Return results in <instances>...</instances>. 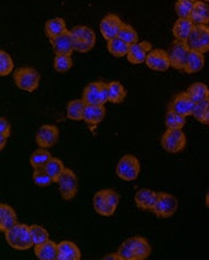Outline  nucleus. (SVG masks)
<instances>
[{"instance_id": "obj_1", "label": "nucleus", "mask_w": 209, "mask_h": 260, "mask_svg": "<svg viewBox=\"0 0 209 260\" xmlns=\"http://www.w3.org/2000/svg\"><path fill=\"white\" fill-rule=\"evenodd\" d=\"M117 252L123 260H144L152 254V245L147 239L132 237L120 245Z\"/></svg>"}, {"instance_id": "obj_2", "label": "nucleus", "mask_w": 209, "mask_h": 260, "mask_svg": "<svg viewBox=\"0 0 209 260\" xmlns=\"http://www.w3.org/2000/svg\"><path fill=\"white\" fill-rule=\"evenodd\" d=\"M96 213L103 217L113 216L120 205V194L113 189H103L96 192L92 199Z\"/></svg>"}, {"instance_id": "obj_3", "label": "nucleus", "mask_w": 209, "mask_h": 260, "mask_svg": "<svg viewBox=\"0 0 209 260\" xmlns=\"http://www.w3.org/2000/svg\"><path fill=\"white\" fill-rule=\"evenodd\" d=\"M5 238H6L9 247L18 250V251H24L33 247L30 226L23 223H17L5 232Z\"/></svg>"}, {"instance_id": "obj_4", "label": "nucleus", "mask_w": 209, "mask_h": 260, "mask_svg": "<svg viewBox=\"0 0 209 260\" xmlns=\"http://www.w3.org/2000/svg\"><path fill=\"white\" fill-rule=\"evenodd\" d=\"M41 75L33 67H19L14 71V82L19 90L32 93L39 88Z\"/></svg>"}, {"instance_id": "obj_5", "label": "nucleus", "mask_w": 209, "mask_h": 260, "mask_svg": "<svg viewBox=\"0 0 209 260\" xmlns=\"http://www.w3.org/2000/svg\"><path fill=\"white\" fill-rule=\"evenodd\" d=\"M73 41H74V51L80 54H86V52L94 49L96 45L97 37L95 31L91 27L85 25H77L71 30Z\"/></svg>"}, {"instance_id": "obj_6", "label": "nucleus", "mask_w": 209, "mask_h": 260, "mask_svg": "<svg viewBox=\"0 0 209 260\" xmlns=\"http://www.w3.org/2000/svg\"><path fill=\"white\" fill-rule=\"evenodd\" d=\"M141 172V164L133 155H125L116 165V175L125 182H133L139 177Z\"/></svg>"}, {"instance_id": "obj_7", "label": "nucleus", "mask_w": 209, "mask_h": 260, "mask_svg": "<svg viewBox=\"0 0 209 260\" xmlns=\"http://www.w3.org/2000/svg\"><path fill=\"white\" fill-rule=\"evenodd\" d=\"M178 209L176 197L168 192H157V199L153 208V213L159 218H169Z\"/></svg>"}, {"instance_id": "obj_8", "label": "nucleus", "mask_w": 209, "mask_h": 260, "mask_svg": "<svg viewBox=\"0 0 209 260\" xmlns=\"http://www.w3.org/2000/svg\"><path fill=\"white\" fill-rule=\"evenodd\" d=\"M56 183L63 199L71 201L75 198L77 191H79V179L71 168L65 167L64 172Z\"/></svg>"}, {"instance_id": "obj_9", "label": "nucleus", "mask_w": 209, "mask_h": 260, "mask_svg": "<svg viewBox=\"0 0 209 260\" xmlns=\"http://www.w3.org/2000/svg\"><path fill=\"white\" fill-rule=\"evenodd\" d=\"M160 144L165 151L168 153H178L187 147V136L183 129H171L166 131L160 139Z\"/></svg>"}, {"instance_id": "obj_10", "label": "nucleus", "mask_w": 209, "mask_h": 260, "mask_svg": "<svg viewBox=\"0 0 209 260\" xmlns=\"http://www.w3.org/2000/svg\"><path fill=\"white\" fill-rule=\"evenodd\" d=\"M82 99L84 100L86 105H103L105 106L108 103V91H107V83L103 81L91 82L87 84L83 93Z\"/></svg>"}, {"instance_id": "obj_11", "label": "nucleus", "mask_w": 209, "mask_h": 260, "mask_svg": "<svg viewBox=\"0 0 209 260\" xmlns=\"http://www.w3.org/2000/svg\"><path fill=\"white\" fill-rule=\"evenodd\" d=\"M191 50H196L202 54L209 51V26L207 25H194L190 37L187 41Z\"/></svg>"}, {"instance_id": "obj_12", "label": "nucleus", "mask_w": 209, "mask_h": 260, "mask_svg": "<svg viewBox=\"0 0 209 260\" xmlns=\"http://www.w3.org/2000/svg\"><path fill=\"white\" fill-rule=\"evenodd\" d=\"M189 51H190V48H189L187 42L175 40L168 50V58L169 62H171V67H173L174 70L183 71Z\"/></svg>"}, {"instance_id": "obj_13", "label": "nucleus", "mask_w": 209, "mask_h": 260, "mask_svg": "<svg viewBox=\"0 0 209 260\" xmlns=\"http://www.w3.org/2000/svg\"><path fill=\"white\" fill-rule=\"evenodd\" d=\"M58 140H59V128L56 125H41L36 134V143L39 148H52Z\"/></svg>"}, {"instance_id": "obj_14", "label": "nucleus", "mask_w": 209, "mask_h": 260, "mask_svg": "<svg viewBox=\"0 0 209 260\" xmlns=\"http://www.w3.org/2000/svg\"><path fill=\"white\" fill-rule=\"evenodd\" d=\"M144 64L155 72H166L171 67L168 52L164 49H152L145 58Z\"/></svg>"}, {"instance_id": "obj_15", "label": "nucleus", "mask_w": 209, "mask_h": 260, "mask_svg": "<svg viewBox=\"0 0 209 260\" xmlns=\"http://www.w3.org/2000/svg\"><path fill=\"white\" fill-rule=\"evenodd\" d=\"M123 25V22L115 14H108L106 15L99 24V30L106 41H109L118 36L121 27Z\"/></svg>"}, {"instance_id": "obj_16", "label": "nucleus", "mask_w": 209, "mask_h": 260, "mask_svg": "<svg viewBox=\"0 0 209 260\" xmlns=\"http://www.w3.org/2000/svg\"><path fill=\"white\" fill-rule=\"evenodd\" d=\"M194 107H196V103L189 97L187 91L175 95L168 105V109H172L174 112H176L177 114L182 115V116L187 118L189 116H192Z\"/></svg>"}, {"instance_id": "obj_17", "label": "nucleus", "mask_w": 209, "mask_h": 260, "mask_svg": "<svg viewBox=\"0 0 209 260\" xmlns=\"http://www.w3.org/2000/svg\"><path fill=\"white\" fill-rule=\"evenodd\" d=\"M152 49L153 45L149 41H138L135 43H132V45H130L126 58H128L130 64L132 65L143 64Z\"/></svg>"}, {"instance_id": "obj_18", "label": "nucleus", "mask_w": 209, "mask_h": 260, "mask_svg": "<svg viewBox=\"0 0 209 260\" xmlns=\"http://www.w3.org/2000/svg\"><path fill=\"white\" fill-rule=\"evenodd\" d=\"M49 41L56 55H72L74 51V41L71 30H66L62 35L49 39Z\"/></svg>"}, {"instance_id": "obj_19", "label": "nucleus", "mask_w": 209, "mask_h": 260, "mask_svg": "<svg viewBox=\"0 0 209 260\" xmlns=\"http://www.w3.org/2000/svg\"><path fill=\"white\" fill-rule=\"evenodd\" d=\"M106 116V108L103 105H86L83 120L91 129L96 128Z\"/></svg>"}, {"instance_id": "obj_20", "label": "nucleus", "mask_w": 209, "mask_h": 260, "mask_svg": "<svg viewBox=\"0 0 209 260\" xmlns=\"http://www.w3.org/2000/svg\"><path fill=\"white\" fill-rule=\"evenodd\" d=\"M157 199V192L148 187H141L134 194V202L139 209L152 211Z\"/></svg>"}, {"instance_id": "obj_21", "label": "nucleus", "mask_w": 209, "mask_h": 260, "mask_svg": "<svg viewBox=\"0 0 209 260\" xmlns=\"http://www.w3.org/2000/svg\"><path fill=\"white\" fill-rule=\"evenodd\" d=\"M81 250L77 245L69 240L57 243V260H80Z\"/></svg>"}, {"instance_id": "obj_22", "label": "nucleus", "mask_w": 209, "mask_h": 260, "mask_svg": "<svg viewBox=\"0 0 209 260\" xmlns=\"http://www.w3.org/2000/svg\"><path fill=\"white\" fill-rule=\"evenodd\" d=\"M189 18L194 25H207L209 24V5L203 0L194 2L191 15Z\"/></svg>"}, {"instance_id": "obj_23", "label": "nucleus", "mask_w": 209, "mask_h": 260, "mask_svg": "<svg viewBox=\"0 0 209 260\" xmlns=\"http://www.w3.org/2000/svg\"><path fill=\"white\" fill-rule=\"evenodd\" d=\"M194 24L190 18H177L176 22L174 23L172 32L175 38V40L187 42L189 37H190L191 32L193 30Z\"/></svg>"}, {"instance_id": "obj_24", "label": "nucleus", "mask_w": 209, "mask_h": 260, "mask_svg": "<svg viewBox=\"0 0 209 260\" xmlns=\"http://www.w3.org/2000/svg\"><path fill=\"white\" fill-rule=\"evenodd\" d=\"M17 223V215L12 206L0 204V232L5 233Z\"/></svg>"}, {"instance_id": "obj_25", "label": "nucleus", "mask_w": 209, "mask_h": 260, "mask_svg": "<svg viewBox=\"0 0 209 260\" xmlns=\"http://www.w3.org/2000/svg\"><path fill=\"white\" fill-rule=\"evenodd\" d=\"M205 54L196 50L189 51L186 66H184V72L188 74H196L199 73L203 67H205Z\"/></svg>"}, {"instance_id": "obj_26", "label": "nucleus", "mask_w": 209, "mask_h": 260, "mask_svg": "<svg viewBox=\"0 0 209 260\" xmlns=\"http://www.w3.org/2000/svg\"><path fill=\"white\" fill-rule=\"evenodd\" d=\"M33 251L40 260H57V243L50 239L41 244L33 245Z\"/></svg>"}, {"instance_id": "obj_27", "label": "nucleus", "mask_w": 209, "mask_h": 260, "mask_svg": "<svg viewBox=\"0 0 209 260\" xmlns=\"http://www.w3.org/2000/svg\"><path fill=\"white\" fill-rule=\"evenodd\" d=\"M107 91H108V103L110 104H122L126 98V90L118 81H111L107 83Z\"/></svg>"}, {"instance_id": "obj_28", "label": "nucleus", "mask_w": 209, "mask_h": 260, "mask_svg": "<svg viewBox=\"0 0 209 260\" xmlns=\"http://www.w3.org/2000/svg\"><path fill=\"white\" fill-rule=\"evenodd\" d=\"M86 104L83 99H74L71 100L66 106V116L74 122H80L83 120V114Z\"/></svg>"}, {"instance_id": "obj_29", "label": "nucleus", "mask_w": 209, "mask_h": 260, "mask_svg": "<svg viewBox=\"0 0 209 260\" xmlns=\"http://www.w3.org/2000/svg\"><path fill=\"white\" fill-rule=\"evenodd\" d=\"M66 30V22L64 18L62 17L51 18V20H48L45 24V33L48 39H52V38L62 35V33L65 32Z\"/></svg>"}, {"instance_id": "obj_30", "label": "nucleus", "mask_w": 209, "mask_h": 260, "mask_svg": "<svg viewBox=\"0 0 209 260\" xmlns=\"http://www.w3.org/2000/svg\"><path fill=\"white\" fill-rule=\"evenodd\" d=\"M129 48V43H126L118 37L107 41V49H108V52L111 56L116 57V58H122V57H125L128 55Z\"/></svg>"}, {"instance_id": "obj_31", "label": "nucleus", "mask_w": 209, "mask_h": 260, "mask_svg": "<svg viewBox=\"0 0 209 260\" xmlns=\"http://www.w3.org/2000/svg\"><path fill=\"white\" fill-rule=\"evenodd\" d=\"M187 93L194 103L198 104L209 98V88L202 82H196L187 89Z\"/></svg>"}, {"instance_id": "obj_32", "label": "nucleus", "mask_w": 209, "mask_h": 260, "mask_svg": "<svg viewBox=\"0 0 209 260\" xmlns=\"http://www.w3.org/2000/svg\"><path fill=\"white\" fill-rule=\"evenodd\" d=\"M43 168H45V171L48 173V174H49L53 183H56L58 181V179L61 177V175L63 174V172H64L65 165H64V162L59 159V158L51 157L49 161L46 164V166Z\"/></svg>"}, {"instance_id": "obj_33", "label": "nucleus", "mask_w": 209, "mask_h": 260, "mask_svg": "<svg viewBox=\"0 0 209 260\" xmlns=\"http://www.w3.org/2000/svg\"><path fill=\"white\" fill-rule=\"evenodd\" d=\"M187 124V117L177 114L172 109H168L165 116V126L171 129H183Z\"/></svg>"}, {"instance_id": "obj_34", "label": "nucleus", "mask_w": 209, "mask_h": 260, "mask_svg": "<svg viewBox=\"0 0 209 260\" xmlns=\"http://www.w3.org/2000/svg\"><path fill=\"white\" fill-rule=\"evenodd\" d=\"M51 157L52 156L50 151H48L47 149L39 148L36 151H33L31 155L30 165L32 166L33 170H36V168H43L46 166V164L49 161Z\"/></svg>"}, {"instance_id": "obj_35", "label": "nucleus", "mask_w": 209, "mask_h": 260, "mask_svg": "<svg viewBox=\"0 0 209 260\" xmlns=\"http://www.w3.org/2000/svg\"><path fill=\"white\" fill-rule=\"evenodd\" d=\"M192 116L196 118L199 123L209 125V98L196 104Z\"/></svg>"}, {"instance_id": "obj_36", "label": "nucleus", "mask_w": 209, "mask_h": 260, "mask_svg": "<svg viewBox=\"0 0 209 260\" xmlns=\"http://www.w3.org/2000/svg\"><path fill=\"white\" fill-rule=\"evenodd\" d=\"M73 67L72 55H56L53 58V69L57 73H67Z\"/></svg>"}, {"instance_id": "obj_37", "label": "nucleus", "mask_w": 209, "mask_h": 260, "mask_svg": "<svg viewBox=\"0 0 209 260\" xmlns=\"http://www.w3.org/2000/svg\"><path fill=\"white\" fill-rule=\"evenodd\" d=\"M30 233H31L33 245L41 244L50 239L49 232H48L45 228H42V226L37 225V224L30 225Z\"/></svg>"}, {"instance_id": "obj_38", "label": "nucleus", "mask_w": 209, "mask_h": 260, "mask_svg": "<svg viewBox=\"0 0 209 260\" xmlns=\"http://www.w3.org/2000/svg\"><path fill=\"white\" fill-rule=\"evenodd\" d=\"M14 72V60L7 51L0 49V76H8Z\"/></svg>"}, {"instance_id": "obj_39", "label": "nucleus", "mask_w": 209, "mask_h": 260, "mask_svg": "<svg viewBox=\"0 0 209 260\" xmlns=\"http://www.w3.org/2000/svg\"><path fill=\"white\" fill-rule=\"evenodd\" d=\"M117 37L121 38V39L125 41L126 43H129V45H132V43L139 41V35L138 32L135 31V28L125 23H123V25L121 27Z\"/></svg>"}, {"instance_id": "obj_40", "label": "nucleus", "mask_w": 209, "mask_h": 260, "mask_svg": "<svg viewBox=\"0 0 209 260\" xmlns=\"http://www.w3.org/2000/svg\"><path fill=\"white\" fill-rule=\"evenodd\" d=\"M32 179L33 182H35V184L39 187H47L53 183L49 174L45 171V168H36V170L33 171Z\"/></svg>"}, {"instance_id": "obj_41", "label": "nucleus", "mask_w": 209, "mask_h": 260, "mask_svg": "<svg viewBox=\"0 0 209 260\" xmlns=\"http://www.w3.org/2000/svg\"><path fill=\"white\" fill-rule=\"evenodd\" d=\"M193 3L191 0H177L175 3V13L180 18H189L191 15Z\"/></svg>"}, {"instance_id": "obj_42", "label": "nucleus", "mask_w": 209, "mask_h": 260, "mask_svg": "<svg viewBox=\"0 0 209 260\" xmlns=\"http://www.w3.org/2000/svg\"><path fill=\"white\" fill-rule=\"evenodd\" d=\"M11 133H12L11 123H9L5 117L0 116V134L6 138H9L11 137Z\"/></svg>"}, {"instance_id": "obj_43", "label": "nucleus", "mask_w": 209, "mask_h": 260, "mask_svg": "<svg viewBox=\"0 0 209 260\" xmlns=\"http://www.w3.org/2000/svg\"><path fill=\"white\" fill-rule=\"evenodd\" d=\"M104 259H105V260H123L122 257L120 256V253H118L117 251H116L115 253L107 254V256L104 257Z\"/></svg>"}, {"instance_id": "obj_44", "label": "nucleus", "mask_w": 209, "mask_h": 260, "mask_svg": "<svg viewBox=\"0 0 209 260\" xmlns=\"http://www.w3.org/2000/svg\"><path fill=\"white\" fill-rule=\"evenodd\" d=\"M7 139L8 138H6V137H4V136H2V134H0V151L3 150V149L6 147V144H7Z\"/></svg>"}, {"instance_id": "obj_45", "label": "nucleus", "mask_w": 209, "mask_h": 260, "mask_svg": "<svg viewBox=\"0 0 209 260\" xmlns=\"http://www.w3.org/2000/svg\"><path fill=\"white\" fill-rule=\"evenodd\" d=\"M206 206L209 208V189H208L207 194H206Z\"/></svg>"}, {"instance_id": "obj_46", "label": "nucleus", "mask_w": 209, "mask_h": 260, "mask_svg": "<svg viewBox=\"0 0 209 260\" xmlns=\"http://www.w3.org/2000/svg\"><path fill=\"white\" fill-rule=\"evenodd\" d=\"M203 2H206V3H209V0H203Z\"/></svg>"}, {"instance_id": "obj_47", "label": "nucleus", "mask_w": 209, "mask_h": 260, "mask_svg": "<svg viewBox=\"0 0 209 260\" xmlns=\"http://www.w3.org/2000/svg\"><path fill=\"white\" fill-rule=\"evenodd\" d=\"M191 2H197V0H191Z\"/></svg>"}, {"instance_id": "obj_48", "label": "nucleus", "mask_w": 209, "mask_h": 260, "mask_svg": "<svg viewBox=\"0 0 209 260\" xmlns=\"http://www.w3.org/2000/svg\"><path fill=\"white\" fill-rule=\"evenodd\" d=\"M0 233H2V232H0Z\"/></svg>"}]
</instances>
